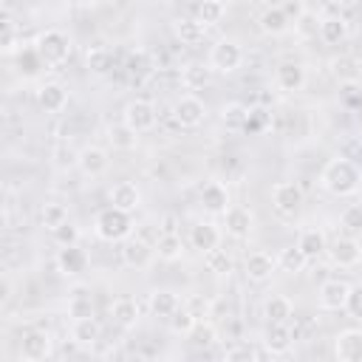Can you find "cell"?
Wrapping results in <instances>:
<instances>
[{
  "instance_id": "cell-17",
  "label": "cell",
  "mask_w": 362,
  "mask_h": 362,
  "mask_svg": "<svg viewBox=\"0 0 362 362\" xmlns=\"http://www.w3.org/2000/svg\"><path fill=\"white\" fill-rule=\"evenodd\" d=\"M79 173L85 175V178H99V175H105L107 173V167H110V158H107V150L105 147H96V144H88V147H82L79 150Z\"/></svg>"
},
{
  "instance_id": "cell-18",
  "label": "cell",
  "mask_w": 362,
  "mask_h": 362,
  "mask_svg": "<svg viewBox=\"0 0 362 362\" xmlns=\"http://www.w3.org/2000/svg\"><path fill=\"white\" fill-rule=\"evenodd\" d=\"M37 102L45 113H62L68 107V88L62 82H42L37 88Z\"/></svg>"
},
{
  "instance_id": "cell-39",
  "label": "cell",
  "mask_w": 362,
  "mask_h": 362,
  "mask_svg": "<svg viewBox=\"0 0 362 362\" xmlns=\"http://www.w3.org/2000/svg\"><path fill=\"white\" fill-rule=\"evenodd\" d=\"M187 337H189V345L198 348V351H206V348H212L218 342V331H215V325L209 320H198V325Z\"/></svg>"
},
{
  "instance_id": "cell-33",
  "label": "cell",
  "mask_w": 362,
  "mask_h": 362,
  "mask_svg": "<svg viewBox=\"0 0 362 362\" xmlns=\"http://www.w3.org/2000/svg\"><path fill=\"white\" fill-rule=\"evenodd\" d=\"M124 71H127V76H130L133 82H141V79H147V76L156 71V65H153V59H150V54H147L144 48H136V51L127 57Z\"/></svg>"
},
{
  "instance_id": "cell-20",
  "label": "cell",
  "mask_w": 362,
  "mask_h": 362,
  "mask_svg": "<svg viewBox=\"0 0 362 362\" xmlns=\"http://www.w3.org/2000/svg\"><path fill=\"white\" fill-rule=\"evenodd\" d=\"M54 260H57L59 274H65V277H79L88 269V255L79 246H59Z\"/></svg>"
},
{
  "instance_id": "cell-47",
  "label": "cell",
  "mask_w": 362,
  "mask_h": 362,
  "mask_svg": "<svg viewBox=\"0 0 362 362\" xmlns=\"http://www.w3.org/2000/svg\"><path fill=\"white\" fill-rule=\"evenodd\" d=\"M195 325H198V320H195V317H192V314H189L184 305H181V308H178V311L170 317V328H173L175 334H189Z\"/></svg>"
},
{
  "instance_id": "cell-8",
  "label": "cell",
  "mask_w": 362,
  "mask_h": 362,
  "mask_svg": "<svg viewBox=\"0 0 362 362\" xmlns=\"http://www.w3.org/2000/svg\"><path fill=\"white\" fill-rule=\"evenodd\" d=\"M325 252H328L331 263L339 266V269H354V266H359V260H362V243H359L356 238H351V235L334 238Z\"/></svg>"
},
{
  "instance_id": "cell-13",
  "label": "cell",
  "mask_w": 362,
  "mask_h": 362,
  "mask_svg": "<svg viewBox=\"0 0 362 362\" xmlns=\"http://www.w3.org/2000/svg\"><path fill=\"white\" fill-rule=\"evenodd\" d=\"M223 226H226V232L232 238L243 240V238H249L255 232V212L249 206H243V204H232L223 212Z\"/></svg>"
},
{
  "instance_id": "cell-37",
  "label": "cell",
  "mask_w": 362,
  "mask_h": 362,
  "mask_svg": "<svg viewBox=\"0 0 362 362\" xmlns=\"http://www.w3.org/2000/svg\"><path fill=\"white\" fill-rule=\"evenodd\" d=\"M189 11H192L189 17H195L204 28H209V25H218V23L223 20L226 6H223V3H198V6H192Z\"/></svg>"
},
{
  "instance_id": "cell-11",
  "label": "cell",
  "mask_w": 362,
  "mask_h": 362,
  "mask_svg": "<svg viewBox=\"0 0 362 362\" xmlns=\"http://www.w3.org/2000/svg\"><path fill=\"white\" fill-rule=\"evenodd\" d=\"M51 348H54V339H51V334H48L45 328H28V331L23 334V339H20V354H23V359H28V362L45 359V356L51 354Z\"/></svg>"
},
{
  "instance_id": "cell-38",
  "label": "cell",
  "mask_w": 362,
  "mask_h": 362,
  "mask_svg": "<svg viewBox=\"0 0 362 362\" xmlns=\"http://www.w3.org/2000/svg\"><path fill=\"white\" fill-rule=\"evenodd\" d=\"M305 263H308V257L297 249V243L280 249V255H277V269H283L286 274H300L305 269Z\"/></svg>"
},
{
  "instance_id": "cell-35",
  "label": "cell",
  "mask_w": 362,
  "mask_h": 362,
  "mask_svg": "<svg viewBox=\"0 0 362 362\" xmlns=\"http://www.w3.org/2000/svg\"><path fill=\"white\" fill-rule=\"evenodd\" d=\"M40 221H42V226L48 229V232H57L59 226H65L71 218H68V206L65 204H59V201H48V204H42V209H40Z\"/></svg>"
},
{
  "instance_id": "cell-26",
  "label": "cell",
  "mask_w": 362,
  "mask_h": 362,
  "mask_svg": "<svg viewBox=\"0 0 362 362\" xmlns=\"http://www.w3.org/2000/svg\"><path fill=\"white\" fill-rule=\"evenodd\" d=\"M201 206L206 209V212H212V215H223L232 204H229V192H226V187L221 184V181H209V184H204L201 187Z\"/></svg>"
},
{
  "instance_id": "cell-19",
  "label": "cell",
  "mask_w": 362,
  "mask_h": 362,
  "mask_svg": "<svg viewBox=\"0 0 362 362\" xmlns=\"http://www.w3.org/2000/svg\"><path fill=\"white\" fill-rule=\"evenodd\" d=\"M189 246L201 255H209L212 249L221 246V229L212 223V221H198L192 229H189Z\"/></svg>"
},
{
  "instance_id": "cell-53",
  "label": "cell",
  "mask_w": 362,
  "mask_h": 362,
  "mask_svg": "<svg viewBox=\"0 0 362 362\" xmlns=\"http://www.w3.org/2000/svg\"><path fill=\"white\" fill-rule=\"evenodd\" d=\"M158 226H161L158 235H178V218H175V215H164Z\"/></svg>"
},
{
  "instance_id": "cell-46",
  "label": "cell",
  "mask_w": 362,
  "mask_h": 362,
  "mask_svg": "<svg viewBox=\"0 0 362 362\" xmlns=\"http://www.w3.org/2000/svg\"><path fill=\"white\" fill-rule=\"evenodd\" d=\"M328 65H331V74L339 79V85L359 79V74H356V68H354V59H351V57H334Z\"/></svg>"
},
{
  "instance_id": "cell-50",
  "label": "cell",
  "mask_w": 362,
  "mask_h": 362,
  "mask_svg": "<svg viewBox=\"0 0 362 362\" xmlns=\"http://www.w3.org/2000/svg\"><path fill=\"white\" fill-rule=\"evenodd\" d=\"M51 238L59 243V246H76L79 243V226H74L71 221L65 226H59L57 232H51Z\"/></svg>"
},
{
  "instance_id": "cell-48",
  "label": "cell",
  "mask_w": 362,
  "mask_h": 362,
  "mask_svg": "<svg viewBox=\"0 0 362 362\" xmlns=\"http://www.w3.org/2000/svg\"><path fill=\"white\" fill-rule=\"evenodd\" d=\"M223 362H257V354H255V348H252V345L238 342V345H232V348L226 351Z\"/></svg>"
},
{
  "instance_id": "cell-44",
  "label": "cell",
  "mask_w": 362,
  "mask_h": 362,
  "mask_svg": "<svg viewBox=\"0 0 362 362\" xmlns=\"http://www.w3.org/2000/svg\"><path fill=\"white\" fill-rule=\"evenodd\" d=\"M85 62H88V68H90V71L105 74V71L110 68L113 57H110V51H107L105 45H90V48L85 51Z\"/></svg>"
},
{
  "instance_id": "cell-41",
  "label": "cell",
  "mask_w": 362,
  "mask_h": 362,
  "mask_svg": "<svg viewBox=\"0 0 362 362\" xmlns=\"http://www.w3.org/2000/svg\"><path fill=\"white\" fill-rule=\"evenodd\" d=\"M51 161H54L57 170H74V167L79 164V150H74V147L68 144V139H62V141L54 144Z\"/></svg>"
},
{
  "instance_id": "cell-1",
  "label": "cell",
  "mask_w": 362,
  "mask_h": 362,
  "mask_svg": "<svg viewBox=\"0 0 362 362\" xmlns=\"http://www.w3.org/2000/svg\"><path fill=\"white\" fill-rule=\"evenodd\" d=\"M317 184L328 192V195H337V198H345V195H354L362 184V170L354 158L348 156H334L322 164L320 170V178Z\"/></svg>"
},
{
  "instance_id": "cell-52",
  "label": "cell",
  "mask_w": 362,
  "mask_h": 362,
  "mask_svg": "<svg viewBox=\"0 0 362 362\" xmlns=\"http://www.w3.org/2000/svg\"><path fill=\"white\" fill-rule=\"evenodd\" d=\"M280 8H283V14H286L291 23H297V20L308 11V8H305V3H300V0H288V3H283Z\"/></svg>"
},
{
  "instance_id": "cell-51",
  "label": "cell",
  "mask_w": 362,
  "mask_h": 362,
  "mask_svg": "<svg viewBox=\"0 0 362 362\" xmlns=\"http://www.w3.org/2000/svg\"><path fill=\"white\" fill-rule=\"evenodd\" d=\"M345 311L354 317V320H362V283L351 286V294H348V305Z\"/></svg>"
},
{
  "instance_id": "cell-5",
  "label": "cell",
  "mask_w": 362,
  "mask_h": 362,
  "mask_svg": "<svg viewBox=\"0 0 362 362\" xmlns=\"http://www.w3.org/2000/svg\"><path fill=\"white\" fill-rule=\"evenodd\" d=\"M303 189H300V184H294V181H277L274 187H272V206H274V212L280 215V218H286V221H294L300 212H303Z\"/></svg>"
},
{
  "instance_id": "cell-55",
  "label": "cell",
  "mask_w": 362,
  "mask_h": 362,
  "mask_svg": "<svg viewBox=\"0 0 362 362\" xmlns=\"http://www.w3.org/2000/svg\"><path fill=\"white\" fill-rule=\"evenodd\" d=\"M359 266H362V260H359Z\"/></svg>"
},
{
  "instance_id": "cell-45",
  "label": "cell",
  "mask_w": 362,
  "mask_h": 362,
  "mask_svg": "<svg viewBox=\"0 0 362 362\" xmlns=\"http://www.w3.org/2000/svg\"><path fill=\"white\" fill-rule=\"evenodd\" d=\"M339 226L345 229V235H356V232H362V204H351V206H345L342 209V215H339Z\"/></svg>"
},
{
  "instance_id": "cell-16",
  "label": "cell",
  "mask_w": 362,
  "mask_h": 362,
  "mask_svg": "<svg viewBox=\"0 0 362 362\" xmlns=\"http://www.w3.org/2000/svg\"><path fill=\"white\" fill-rule=\"evenodd\" d=\"M274 85L283 93H300L305 88V68L300 62H291V59L280 62L274 68Z\"/></svg>"
},
{
  "instance_id": "cell-43",
  "label": "cell",
  "mask_w": 362,
  "mask_h": 362,
  "mask_svg": "<svg viewBox=\"0 0 362 362\" xmlns=\"http://www.w3.org/2000/svg\"><path fill=\"white\" fill-rule=\"evenodd\" d=\"M339 105L348 107V110H359L362 107V79L339 85Z\"/></svg>"
},
{
  "instance_id": "cell-30",
  "label": "cell",
  "mask_w": 362,
  "mask_h": 362,
  "mask_svg": "<svg viewBox=\"0 0 362 362\" xmlns=\"http://www.w3.org/2000/svg\"><path fill=\"white\" fill-rule=\"evenodd\" d=\"M173 34H175L184 45H198V42H204L206 28H204L195 17H175V23H173Z\"/></svg>"
},
{
  "instance_id": "cell-22",
  "label": "cell",
  "mask_w": 362,
  "mask_h": 362,
  "mask_svg": "<svg viewBox=\"0 0 362 362\" xmlns=\"http://www.w3.org/2000/svg\"><path fill=\"white\" fill-rule=\"evenodd\" d=\"M294 314V305L286 294H269L263 300V317H266V325H288Z\"/></svg>"
},
{
  "instance_id": "cell-40",
  "label": "cell",
  "mask_w": 362,
  "mask_h": 362,
  "mask_svg": "<svg viewBox=\"0 0 362 362\" xmlns=\"http://www.w3.org/2000/svg\"><path fill=\"white\" fill-rule=\"evenodd\" d=\"M204 266H206V272H212V274H218V277H223V274H232V269H235V260H232V255L226 252V249H212L209 255H204Z\"/></svg>"
},
{
  "instance_id": "cell-4",
  "label": "cell",
  "mask_w": 362,
  "mask_h": 362,
  "mask_svg": "<svg viewBox=\"0 0 362 362\" xmlns=\"http://www.w3.org/2000/svg\"><path fill=\"white\" fill-rule=\"evenodd\" d=\"M122 122H124L136 136H144V133H153V130H156V124H158V110H156V105H153L150 99L136 96V99H130V102L124 105Z\"/></svg>"
},
{
  "instance_id": "cell-10",
  "label": "cell",
  "mask_w": 362,
  "mask_h": 362,
  "mask_svg": "<svg viewBox=\"0 0 362 362\" xmlns=\"http://www.w3.org/2000/svg\"><path fill=\"white\" fill-rule=\"evenodd\" d=\"M348 294H351V283L348 280H339V277H331V280H325L320 286L317 303H320L322 311H345Z\"/></svg>"
},
{
  "instance_id": "cell-7",
  "label": "cell",
  "mask_w": 362,
  "mask_h": 362,
  "mask_svg": "<svg viewBox=\"0 0 362 362\" xmlns=\"http://www.w3.org/2000/svg\"><path fill=\"white\" fill-rule=\"evenodd\" d=\"M173 122L184 130H195L206 122V105L195 93H184L173 102Z\"/></svg>"
},
{
  "instance_id": "cell-54",
  "label": "cell",
  "mask_w": 362,
  "mask_h": 362,
  "mask_svg": "<svg viewBox=\"0 0 362 362\" xmlns=\"http://www.w3.org/2000/svg\"><path fill=\"white\" fill-rule=\"evenodd\" d=\"M8 297H11V283H8V277L3 280V303H8Z\"/></svg>"
},
{
  "instance_id": "cell-27",
  "label": "cell",
  "mask_w": 362,
  "mask_h": 362,
  "mask_svg": "<svg viewBox=\"0 0 362 362\" xmlns=\"http://www.w3.org/2000/svg\"><path fill=\"white\" fill-rule=\"evenodd\" d=\"M147 305H150L153 317L170 320V317L181 308V297H178L175 291H170V288H153V291L147 294Z\"/></svg>"
},
{
  "instance_id": "cell-23",
  "label": "cell",
  "mask_w": 362,
  "mask_h": 362,
  "mask_svg": "<svg viewBox=\"0 0 362 362\" xmlns=\"http://www.w3.org/2000/svg\"><path fill=\"white\" fill-rule=\"evenodd\" d=\"M348 20L342 17V14H325V17H320V40L325 42V45H342L345 40H348Z\"/></svg>"
},
{
  "instance_id": "cell-9",
  "label": "cell",
  "mask_w": 362,
  "mask_h": 362,
  "mask_svg": "<svg viewBox=\"0 0 362 362\" xmlns=\"http://www.w3.org/2000/svg\"><path fill=\"white\" fill-rule=\"evenodd\" d=\"M119 255H122V263L124 266H130V269H147L153 263V257H156V246L147 243L141 235H130L127 240H122Z\"/></svg>"
},
{
  "instance_id": "cell-34",
  "label": "cell",
  "mask_w": 362,
  "mask_h": 362,
  "mask_svg": "<svg viewBox=\"0 0 362 362\" xmlns=\"http://www.w3.org/2000/svg\"><path fill=\"white\" fill-rule=\"evenodd\" d=\"M107 144L113 150H136L139 136L124 122H116V124H107Z\"/></svg>"
},
{
  "instance_id": "cell-36",
  "label": "cell",
  "mask_w": 362,
  "mask_h": 362,
  "mask_svg": "<svg viewBox=\"0 0 362 362\" xmlns=\"http://www.w3.org/2000/svg\"><path fill=\"white\" fill-rule=\"evenodd\" d=\"M153 246H156V255H158L161 260H167V263L181 260V255H184V240H181V235H158Z\"/></svg>"
},
{
  "instance_id": "cell-12",
  "label": "cell",
  "mask_w": 362,
  "mask_h": 362,
  "mask_svg": "<svg viewBox=\"0 0 362 362\" xmlns=\"http://www.w3.org/2000/svg\"><path fill=\"white\" fill-rule=\"evenodd\" d=\"M337 362H362V328H342L334 337Z\"/></svg>"
},
{
  "instance_id": "cell-28",
  "label": "cell",
  "mask_w": 362,
  "mask_h": 362,
  "mask_svg": "<svg viewBox=\"0 0 362 362\" xmlns=\"http://www.w3.org/2000/svg\"><path fill=\"white\" fill-rule=\"evenodd\" d=\"M257 25H260V31H263V34H269V37H280V34H286V31H288L291 20L283 14V8H280V6H269V8H263V11H260Z\"/></svg>"
},
{
  "instance_id": "cell-25",
  "label": "cell",
  "mask_w": 362,
  "mask_h": 362,
  "mask_svg": "<svg viewBox=\"0 0 362 362\" xmlns=\"http://www.w3.org/2000/svg\"><path fill=\"white\" fill-rule=\"evenodd\" d=\"M71 339L79 348H93L102 339V322L96 317H85V320H74L71 322Z\"/></svg>"
},
{
  "instance_id": "cell-29",
  "label": "cell",
  "mask_w": 362,
  "mask_h": 362,
  "mask_svg": "<svg viewBox=\"0 0 362 362\" xmlns=\"http://www.w3.org/2000/svg\"><path fill=\"white\" fill-rule=\"evenodd\" d=\"M297 249H300L308 260H317V257L328 249V243H325V232H322V229H317V226L303 229V232H300V238H297Z\"/></svg>"
},
{
  "instance_id": "cell-42",
  "label": "cell",
  "mask_w": 362,
  "mask_h": 362,
  "mask_svg": "<svg viewBox=\"0 0 362 362\" xmlns=\"http://www.w3.org/2000/svg\"><path fill=\"white\" fill-rule=\"evenodd\" d=\"M68 314H71L74 320H85V317H96V311H93V300H90V294H85V291H76V294H71V300H68Z\"/></svg>"
},
{
  "instance_id": "cell-32",
  "label": "cell",
  "mask_w": 362,
  "mask_h": 362,
  "mask_svg": "<svg viewBox=\"0 0 362 362\" xmlns=\"http://www.w3.org/2000/svg\"><path fill=\"white\" fill-rule=\"evenodd\" d=\"M249 116H252V107L243 102H226L221 107V122L226 130H246Z\"/></svg>"
},
{
  "instance_id": "cell-14",
  "label": "cell",
  "mask_w": 362,
  "mask_h": 362,
  "mask_svg": "<svg viewBox=\"0 0 362 362\" xmlns=\"http://www.w3.org/2000/svg\"><path fill=\"white\" fill-rule=\"evenodd\" d=\"M243 272H246V280H252V283H266V280H272V274L277 272V257H272V255L263 252V249H255V252L246 255Z\"/></svg>"
},
{
  "instance_id": "cell-2",
  "label": "cell",
  "mask_w": 362,
  "mask_h": 362,
  "mask_svg": "<svg viewBox=\"0 0 362 362\" xmlns=\"http://www.w3.org/2000/svg\"><path fill=\"white\" fill-rule=\"evenodd\" d=\"M71 37L62 31V28H45L37 40H34V51L40 54L42 65L48 68H57V65H65L68 57H71Z\"/></svg>"
},
{
  "instance_id": "cell-3",
  "label": "cell",
  "mask_w": 362,
  "mask_h": 362,
  "mask_svg": "<svg viewBox=\"0 0 362 362\" xmlns=\"http://www.w3.org/2000/svg\"><path fill=\"white\" fill-rule=\"evenodd\" d=\"M93 232L99 240H107V243H122L133 235V218L127 212H119L113 206L102 209L93 221Z\"/></svg>"
},
{
  "instance_id": "cell-6",
  "label": "cell",
  "mask_w": 362,
  "mask_h": 362,
  "mask_svg": "<svg viewBox=\"0 0 362 362\" xmlns=\"http://www.w3.org/2000/svg\"><path fill=\"white\" fill-rule=\"evenodd\" d=\"M240 65H243V48L238 40L223 37L209 48V68L215 74H235Z\"/></svg>"
},
{
  "instance_id": "cell-49",
  "label": "cell",
  "mask_w": 362,
  "mask_h": 362,
  "mask_svg": "<svg viewBox=\"0 0 362 362\" xmlns=\"http://www.w3.org/2000/svg\"><path fill=\"white\" fill-rule=\"evenodd\" d=\"M184 308H187L195 320H206V317H209L212 303H209V300H204L201 294H189V297H187V303H184Z\"/></svg>"
},
{
  "instance_id": "cell-24",
  "label": "cell",
  "mask_w": 362,
  "mask_h": 362,
  "mask_svg": "<svg viewBox=\"0 0 362 362\" xmlns=\"http://www.w3.org/2000/svg\"><path fill=\"white\" fill-rule=\"evenodd\" d=\"M110 317H113V322H116L119 328L130 331V328H136L141 311H139V303H136L133 297L122 294V297H116V300L110 303Z\"/></svg>"
},
{
  "instance_id": "cell-31",
  "label": "cell",
  "mask_w": 362,
  "mask_h": 362,
  "mask_svg": "<svg viewBox=\"0 0 362 362\" xmlns=\"http://www.w3.org/2000/svg\"><path fill=\"white\" fill-rule=\"evenodd\" d=\"M209 79H212L209 62H206V65H204V62H187V65L181 68V85H184L187 90H198V88L209 85Z\"/></svg>"
},
{
  "instance_id": "cell-15",
  "label": "cell",
  "mask_w": 362,
  "mask_h": 362,
  "mask_svg": "<svg viewBox=\"0 0 362 362\" xmlns=\"http://www.w3.org/2000/svg\"><path fill=\"white\" fill-rule=\"evenodd\" d=\"M107 201L113 209L119 212H136L141 206V189L133 184V181H116L110 189H107Z\"/></svg>"
},
{
  "instance_id": "cell-21",
  "label": "cell",
  "mask_w": 362,
  "mask_h": 362,
  "mask_svg": "<svg viewBox=\"0 0 362 362\" xmlns=\"http://www.w3.org/2000/svg\"><path fill=\"white\" fill-rule=\"evenodd\" d=\"M263 345L272 356H286L294 345V334L291 325H266L263 328Z\"/></svg>"
}]
</instances>
